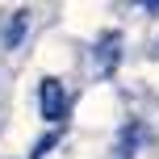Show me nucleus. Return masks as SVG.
I'll list each match as a JSON object with an SVG mask.
<instances>
[{"mask_svg": "<svg viewBox=\"0 0 159 159\" xmlns=\"http://www.w3.org/2000/svg\"><path fill=\"white\" fill-rule=\"evenodd\" d=\"M38 105H42V117L46 121H59L67 113V92H63V84H59L55 75H46L38 84Z\"/></svg>", "mask_w": 159, "mask_h": 159, "instance_id": "nucleus-1", "label": "nucleus"}, {"mask_svg": "<svg viewBox=\"0 0 159 159\" xmlns=\"http://www.w3.org/2000/svg\"><path fill=\"white\" fill-rule=\"evenodd\" d=\"M25 25H30V13H13V21L4 25V50H17L21 46V38H25Z\"/></svg>", "mask_w": 159, "mask_h": 159, "instance_id": "nucleus-2", "label": "nucleus"}, {"mask_svg": "<svg viewBox=\"0 0 159 159\" xmlns=\"http://www.w3.org/2000/svg\"><path fill=\"white\" fill-rule=\"evenodd\" d=\"M117 42H121V34L113 30V34H105V42L96 46V59H101L105 71H113V63H117Z\"/></svg>", "mask_w": 159, "mask_h": 159, "instance_id": "nucleus-3", "label": "nucleus"}, {"mask_svg": "<svg viewBox=\"0 0 159 159\" xmlns=\"http://www.w3.org/2000/svg\"><path fill=\"white\" fill-rule=\"evenodd\" d=\"M138 138H143V126H126V134H121V159H130L138 151Z\"/></svg>", "mask_w": 159, "mask_h": 159, "instance_id": "nucleus-4", "label": "nucleus"}, {"mask_svg": "<svg viewBox=\"0 0 159 159\" xmlns=\"http://www.w3.org/2000/svg\"><path fill=\"white\" fill-rule=\"evenodd\" d=\"M55 143H59V138H55V134H46V138H42L38 147H34V155H30V159H42V155H46V151H50Z\"/></svg>", "mask_w": 159, "mask_h": 159, "instance_id": "nucleus-5", "label": "nucleus"}, {"mask_svg": "<svg viewBox=\"0 0 159 159\" xmlns=\"http://www.w3.org/2000/svg\"><path fill=\"white\" fill-rule=\"evenodd\" d=\"M134 4H138V8H147V13H155V8H159V0H134Z\"/></svg>", "mask_w": 159, "mask_h": 159, "instance_id": "nucleus-6", "label": "nucleus"}, {"mask_svg": "<svg viewBox=\"0 0 159 159\" xmlns=\"http://www.w3.org/2000/svg\"><path fill=\"white\" fill-rule=\"evenodd\" d=\"M155 55H159V46H155Z\"/></svg>", "mask_w": 159, "mask_h": 159, "instance_id": "nucleus-7", "label": "nucleus"}]
</instances>
